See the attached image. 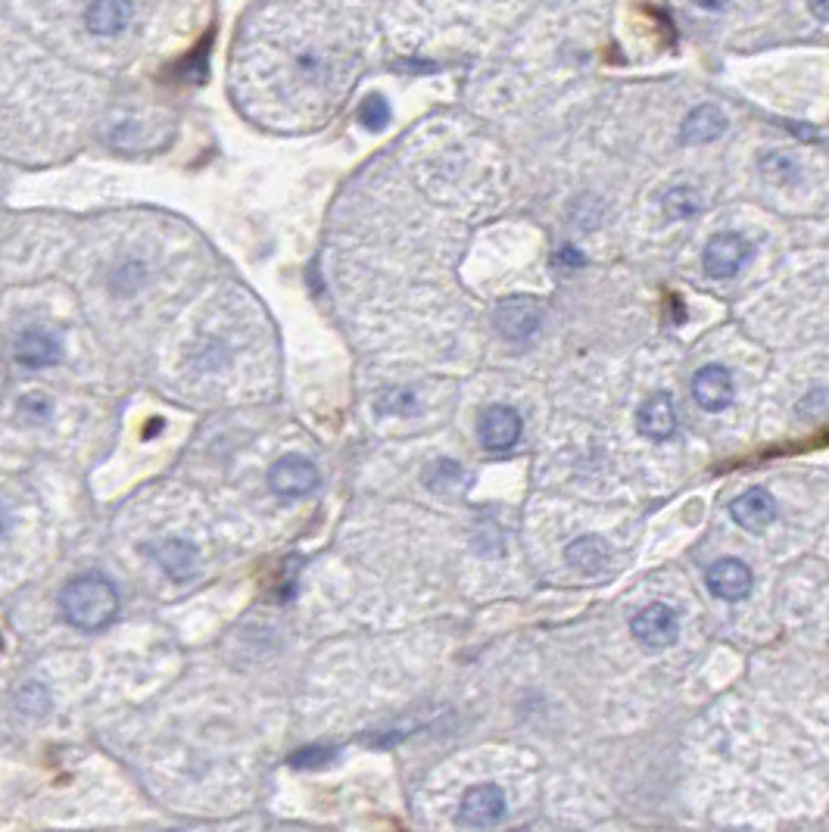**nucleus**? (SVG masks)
Returning <instances> with one entry per match:
<instances>
[{"label": "nucleus", "instance_id": "4", "mask_svg": "<svg viewBox=\"0 0 829 832\" xmlns=\"http://www.w3.org/2000/svg\"><path fill=\"white\" fill-rule=\"evenodd\" d=\"M505 811H509L505 792L493 782H480V786H471L461 798L459 820L471 830H487V826H497Z\"/></svg>", "mask_w": 829, "mask_h": 832}, {"label": "nucleus", "instance_id": "12", "mask_svg": "<svg viewBox=\"0 0 829 832\" xmlns=\"http://www.w3.org/2000/svg\"><path fill=\"white\" fill-rule=\"evenodd\" d=\"M636 424H640V434H645L648 440H667L677 431V415H674V406H670V397L667 393H658V397L645 399L636 412Z\"/></svg>", "mask_w": 829, "mask_h": 832}, {"label": "nucleus", "instance_id": "7", "mask_svg": "<svg viewBox=\"0 0 829 832\" xmlns=\"http://www.w3.org/2000/svg\"><path fill=\"white\" fill-rule=\"evenodd\" d=\"M480 446L490 453H505L521 440V415L512 406H490L480 412Z\"/></svg>", "mask_w": 829, "mask_h": 832}, {"label": "nucleus", "instance_id": "8", "mask_svg": "<svg viewBox=\"0 0 829 832\" xmlns=\"http://www.w3.org/2000/svg\"><path fill=\"white\" fill-rule=\"evenodd\" d=\"M692 397L705 412H723L737 397L733 375L723 365H705L692 378Z\"/></svg>", "mask_w": 829, "mask_h": 832}, {"label": "nucleus", "instance_id": "20", "mask_svg": "<svg viewBox=\"0 0 829 832\" xmlns=\"http://www.w3.org/2000/svg\"><path fill=\"white\" fill-rule=\"evenodd\" d=\"M555 262H558V266H580V262H583V259H580V256L574 253V247H565V250H561V253L555 256Z\"/></svg>", "mask_w": 829, "mask_h": 832}, {"label": "nucleus", "instance_id": "11", "mask_svg": "<svg viewBox=\"0 0 829 832\" xmlns=\"http://www.w3.org/2000/svg\"><path fill=\"white\" fill-rule=\"evenodd\" d=\"M727 131V116L715 104H701L696 107L680 126V144L683 147H701L718 141Z\"/></svg>", "mask_w": 829, "mask_h": 832}, {"label": "nucleus", "instance_id": "14", "mask_svg": "<svg viewBox=\"0 0 829 832\" xmlns=\"http://www.w3.org/2000/svg\"><path fill=\"white\" fill-rule=\"evenodd\" d=\"M565 559L580 574H602L609 568V543L602 537H580L565 549Z\"/></svg>", "mask_w": 829, "mask_h": 832}, {"label": "nucleus", "instance_id": "22", "mask_svg": "<svg viewBox=\"0 0 829 832\" xmlns=\"http://www.w3.org/2000/svg\"><path fill=\"white\" fill-rule=\"evenodd\" d=\"M0 537H3V511H0Z\"/></svg>", "mask_w": 829, "mask_h": 832}, {"label": "nucleus", "instance_id": "6", "mask_svg": "<svg viewBox=\"0 0 829 832\" xmlns=\"http://www.w3.org/2000/svg\"><path fill=\"white\" fill-rule=\"evenodd\" d=\"M269 487L281 499L306 496V493H313L318 487V468L313 462L299 458V455H284L269 471Z\"/></svg>", "mask_w": 829, "mask_h": 832}, {"label": "nucleus", "instance_id": "21", "mask_svg": "<svg viewBox=\"0 0 829 832\" xmlns=\"http://www.w3.org/2000/svg\"><path fill=\"white\" fill-rule=\"evenodd\" d=\"M811 13L820 22H829V3H823V0H817V3H811Z\"/></svg>", "mask_w": 829, "mask_h": 832}, {"label": "nucleus", "instance_id": "5", "mask_svg": "<svg viewBox=\"0 0 829 832\" xmlns=\"http://www.w3.org/2000/svg\"><path fill=\"white\" fill-rule=\"evenodd\" d=\"M749 256H752V247L745 244V237L715 235L701 253V266L711 278H733L745 269Z\"/></svg>", "mask_w": 829, "mask_h": 832}, {"label": "nucleus", "instance_id": "15", "mask_svg": "<svg viewBox=\"0 0 829 832\" xmlns=\"http://www.w3.org/2000/svg\"><path fill=\"white\" fill-rule=\"evenodd\" d=\"M134 7L131 3H116V0H103V3H91L85 10V25L94 35H119L131 22Z\"/></svg>", "mask_w": 829, "mask_h": 832}, {"label": "nucleus", "instance_id": "13", "mask_svg": "<svg viewBox=\"0 0 829 832\" xmlns=\"http://www.w3.org/2000/svg\"><path fill=\"white\" fill-rule=\"evenodd\" d=\"M63 359V346L44 331H25L17 341V363L25 368H51Z\"/></svg>", "mask_w": 829, "mask_h": 832}, {"label": "nucleus", "instance_id": "18", "mask_svg": "<svg viewBox=\"0 0 829 832\" xmlns=\"http://www.w3.org/2000/svg\"><path fill=\"white\" fill-rule=\"evenodd\" d=\"M359 122L371 131H381V128L390 122V104L381 97V94H374L369 100H362V107H359Z\"/></svg>", "mask_w": 829, "mask_h": 832}, {"label": "nucleus", "instance_id": "17", "mask_svg": "<svg viewBox=\"0 0 829 832\" xmlns=\"http://www.w3.org/2000/svg\"><path fill=\"white\" fill-rule=\"evenodd\" d=\"M664 206V216L670 218V221H677V218H689L696 216L701 209V197L692 191V187H674V191H667L662 199Z\"/></svg>", "mask_w": 829, "mask_h": 832}, {"label": "nucleus", "instance_id": "16", "mask_svg": "<svg viewBox=\"0 0 829 832\" xmlns=\"http://www.w3.org/2000/svg\"><path fill=\"white\" fill-rule=\"evenodd\" d=\"M153 559H156V564L166 571L168 577L175 580L194 577V571H197V549L187 543V540H166V543H160L153 549Z\"/></svg>", "mask_w": 829, "mask_h": 832}, {"label": "nucleus", "instance_id": "19", "mask_svg": "<svg viewBox=\"0 0 829 832\" xmlns=\"http://www.w3.org/2000/svg\"><path fill=\"white\" fill-rule=\"evenodd\" d=\"M334 755V748H303V752H296L294 755V767L299 770H306V767H321V764H328Z\"/></svg>", "mask_w": 829, "mask_h": 832}, {"label": "nucleus", "instance_id": "10", "mask_svg": "<svg viewBox=\"0 0 829 832\" xmlns=\"http://www.w3.org/2000/svg\"><path fill=\"white\" fill-rule=\"evenodd\" d=\"M730 518L737 521L742 530H752V533H761L776 521V503L774 496L767 489H745L742 496H737L730 503Z\"/></svg>", "mask_w": 829, "mask_h": 832}, {"label": "nucleus", "instance_id": "3", "mask_svg": "<svg viewBox=\"0 0 829 832\" xmlns=\"http://www.w3.org/2000/svg\"><path fill=\"white\" fill-rule=\"evenodd\" d=\"M493 325L505 341L524 344L543 325V306L536 303L534 296H509L493 312Z\"/></svg>", "mask_w": 829, "mask_h": 832}, {"label": "nucleus", "instance_id": "1", "mask_svg": "<svg viewBox=\"0 0 829 832\" xmlns=\"http://www.w3.org/2000/svg\"><path fill=\"white\" fill-rule=\"evenodd\" d=\"M59 612L78 630H100L119 615V590L103 574H81L63 586Z\"/></svg>", "mask_w": 829, "mask_h": 832}, {"label": "nucleus", "instance_id": "9", "mask_svg": "<svg viewBox=\"0 0 829 832\" xmlns=\"http://www.w3.org/2000/svg\"><path fill=\"white\" fill-rule=\"evenodd\" d=\"M708 590L723 602H739L752 593V568L739 559H720L708 568Z\"/></svg>", "mask_w": 829, "mask_h": 832}, {"label": "nucleus", "instance_id": "2", "mask_svg": "<svg viewBox=\"0 0 829 832\" xmlns=\"http://www.w3.org/2000/svg\"><path fill=\"white\" fill-rule=\"evenodd\" d=\"M630 630L636 636V642L648 651H662L670 649L680 636V617L670 605L664 602H655V605H645L640 615L630 620Z\"/></svg>", "mask_w": 829, "mask_h": 832}]
</instances>
